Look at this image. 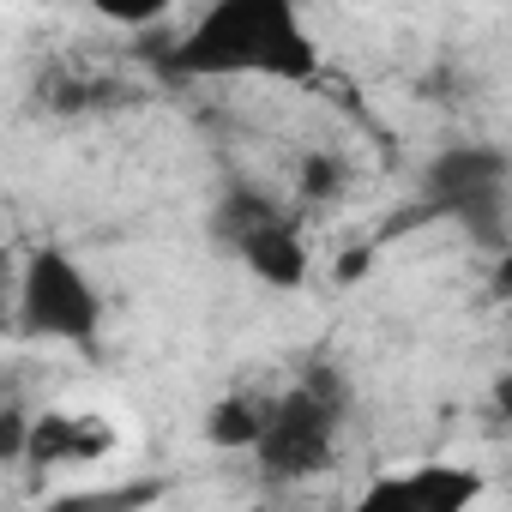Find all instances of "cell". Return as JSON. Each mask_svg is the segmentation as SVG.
<instances>
[{
	"mask_svg": "<svg viewBox=\"0 0 512 512\" xmlns=\"http://www.w3.org/2000/svg\"><path fill=\"white\" fill-rule=\"evenodd\" d=\"M169 494L163 476H121V482H67L43 494L31 512H151Z\"/></svg>",
	"mask_w": 512,
	"mask_h": 512,
	"instance_id": "cell-8",
	"label": "cell"
},
{
	"mask_svg": "<svg viewBox=\"0 0 512 512\" xmlns=\"http://www.w3.org/2000/svg\"><path fill=\"white\" fill-rule=\"evenodd\" d=\"M338 422H344V386L332 374H308L302 386L266 398V428L253 440V458L272 482L320 476L338 458Z\"/></svg>",
	"mask_w": 512,
	"mask_h": 512,
	"instance_id": "cell-3",
	"label": "cell"
},
{
	"mask_svg": "<svg viewBox=\"0 0 512 512\" xmlns=\"http://www.w3.org/2000/svg\"><path fill=\"white\" fill-rule=\"evenodd\" d=\"M488 494L482 470L470 464H446V458H428V464H410V470H392V476H374L350 512H476V500Z\"/></svg>",
	"mask_w": 512,
	"mask_h": 512,
	"instance_id": "cell-5",
	"label": "cell"
},
{
	"mask_svg": "<svg viewBox=\"0 0 512 512\" xmlns=\"http://www.w3.org/2000/svg\"><path fill=\"white\" fill-rule=\"evenodd\" d=\"M296 193H302V199H338V193H344V163H338L332 151H314V157H302Z\"/></svg>",
	"mask_w": 512,
	"mask_h": 512,
	"instance_id": "cell-10",
	"label": "cell"
},
{
	"mask_svg": "<svg viewBox=\"0 0 512 512\" xmlns=\"http://www.w3.org/2000/svg\"><path fill=\"white\" fill-rule=\"evenodd\" d=\"M181 79H278L308 85L320 73V43L290 0H217L169 49Z\"/></svg>",
	"mask_w": 512,
	"mask_h": 512,
	"instance_id": "cell-1",
	"label": "cell"
},
{
	"mask_svg": "<svg viewBox=\"0 0 512 512\" xmlns=\"http://www.w3.org/2000/svg\"><path fill=\"white\" fill-rule=\"evenodd\" d=\"M25 440H31V410L25 404H0V464H25Z\"/></svg>",
	"mask_w": 512,
	"mask_h": 512,
	"instance_id": "cell-11",
	"label": "cell"
},
{
	"mask_svg": "<svg viewBox=\"0 0 512 512\" xmlns=\"http://www.w3.org/2000/svg\"><path fill=\"white\" fill-rule=\"evenodd\" d=\"M115 446H121V428L109 416H91V410H37L31 416V440H25V470H37V476L85 470V464L109 458Z\"/></svg>",
	"mask_w": 512,
	"mask_h": 512,
	"instance_id": "cell-6",
	"label": "cell"
},
{
	"mask_svg": "<svg viewBox=\"0 0 512 512\" xmlns=\"http://www.w3.org/2000/svg\"><path fill=\"white\" fill-rule=\"evenodd\" d=\"M109 320V296L91 278L79 253L61 241H43L25 253V266L13 278V326L31 344H97Z\"/></svg>",
	"mask_w": 512,
	"mask_h": 512,
	"instance_id": "cell-2",
	"label": "cell"
},
{
	"mask_svg": "<svg viewBox=\"0 0 512 512\" xmlns=\"http://www.w3.org/2000/svg\"><path fill=\"white\" fill-rule=\"evenodd\" d=\"M506 151L500 145H446L428 175H422V199L434 211L464 217L470 229H482L488 241H500V211H506Z\"/></svg>",
	"mask_w": 512,
	"mask_h": 512,
	"instance_id": "cell-4",
	"label": "cell"
},
{
	"mask_svg": "<svg viewBox=\"0 0 512 512\" xmlns=\"http://www.w3.org/2000/svg\"><path fill=\"white\" fill-rule=\"evenodd\" d=\"M229 247H235V260L260 278L266 290H302L308 272H314V253L302 241V223L284 205H272V211L253 217V223H241L229 235Z\"/></svg>",
	"mask_w": 512,
	"mask_h": 512,
	"instance_id": "cell-7",
	"label": "cell"
},
{
	"mask_svg": "<svg viewBox=\"0 0 512 512\" xmlns=\"http://www.w3.org/2000/svg\"><path fill=\"white\" fill-rule=\"evenodd\" d=\"M260 428H266V398L260 392H223L205 410V440L217 452H253Z\"/></svg>",
	"mask_w": 512,
	"mask_h": 512,
	"instance_id": "cell-9",
	"label": "cell"
}]
</instances>
